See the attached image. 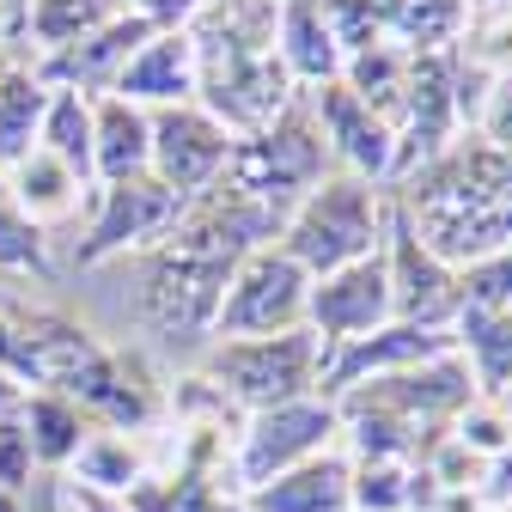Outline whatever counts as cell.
Returning a JSON list of instances; mask_svg holds the SVG:
<instances>
[{
	"label": "cell",
	"instance_id": "83f0119b",
	"mask_svg": "<svg viewBox=\"0 0 512 512\" xmlns=\"http://www.w3.org/2000/svg\"><path fill=\"white\" fill-rule=\"evenodd\" d=\"M0 275H25V281H49V232L25 220V208L13 202L7 177H0Z\"/></svg>",
	"mask_w": 512,
	"mask_h": 512
},
{
	"label": "cell",
	"instance_id": "ab89813d",
	"mask_svg": "<svg viewBox=\"0 0 512 512\" xmlns=\"http://www.w3.org/2000/svg\"><path fill=\"white\" fill-rule=\"evenodd\" d=\"M506 512H512V506H506Z\"/></svg>",
	"mask_w": 512,
	"mask_h": 512
},
{
	"label": "cell",
	"instance_id": "ba28073f",
	"mask_svg": "<svg viewBox=\"0 0 512 512\" xmlns=\"http://www.w3.org/2000/svg\"><path fill=\"white\" fill-rule=\"evenodd\" d=\"M183 196L165 189L153 171L141 177H122V183H92V208H86V232L74 244V263L80 269H98V263H116V256H147L171 238V226L183 220Z\"/></svg>",
	"mask_w": 512,
	"mask_h": 512
},
{
	"label": "cell",
	"instance_id": "4fadbf2b",
	"mask_svg": "<svg viewBox=\"0 0 512 512\" xmlns=\"http://www.w3.org/2000/svg\"><path fill=\"white\" fill-rule=\"evenodd\" d=\"M439 354H452V330H421V324H384L360 342H336L324 348V366H317V397H342L354 384H372V378H391V372H415Z\"/></svg>",
	"mask_w": 512,
	"mask_h": 512
},
{
	"label": "cell",
	"instance_id": "52a82bcc",
	"mask_svg": "<svg viewBox=\"0 0 512 512\" xmlns=\"http://www.w3.org/2000/svg\"><path fill=\"white\" fill-rule=\"evenodd\" d=\"M324 452H342V415L330 397H299V403H275L256 409L238 427V452H232V482L238 494L263 488Z\"/></svg>",
	"mask_w": 512,
	"mask_h": 512
},
{
	"label": "cell",
	"instance_id": "8fae6325",
	"mask_svg": "<svg viewBox=\"0 0 512 512\" xmlns=\"http://www.w3.org/2000/svg\"><path fill=\"white\" fill-rule=\"evenodd\" d=\"M232 147L238 135L208 116L202 104H171V110H153V177L165 189H177V196H202L208 183L226 177L232 165Z\"/></svg>",
	"mask_w": 512,
	"mask_h": 512
},
{
	"label": "cell",
	"instance_id": "1f68e13d",
	"mask_svg": "<svg viewBox=\"0 0 512 512\" xmlns=\"http://www.w3.org/2000/svg\"><path fill=\"white\" fill-rule=\"evenodd\" d=\"M476 500H482V512H506V506H512V439H506V452H500V458H488Z\"/></svg>",
	"mask_w": 512,
	"mask_h": 512
},
{
	"label": "cell",
	"instance_id": "9a60e30c",
	"mask_svg": "<svg viewBox=\"0 0 512 512\" xmlns=\"http://www.w3.org/2000/svg\"><path fill=\"white\" fill-rule=\"evenodd\" d=\"M153 31H159L153 19L122 13V19L98 25L92 37H80V43H68V49H49V55H31V61H37V74H43L49 86H68V92L104 98V92H116V80H122V68H128V55H135Z\"/></svg>",
	"mask_w": 512,
	"mask_h": 512
},
{
	"label": "cell",
	"instance_id": "7402d4cb",
	"mask_svg": "<svg viewBox=\"0 0 512 512\" xmlns=\"http://www.w3.org/2000/svg\"><path fill=\"white\" fill-rule=\"evenodd\" d=\"M238 500L244 512H348V452H324Z\"/></svg>",
	"mask_w": 512,
	"mask_h": 512
},
{
	"label": "cell",
	"instance_id": "6da1fadb",
	"mask_svg": "<svg viewBox=\"0 0 512 512\" xmlns=\"http://www.w3.org/2000/svg\"><path fill=\"white\" fill-rule=\"evenodd\" d=\"M391 196L415 220L427 250H439L452 269H464L476 256L512 244V147L464 128L433 165L403 177Z\"/></svg>",
	"mask_w": 512,
	"mask_h": 512
},
{
	"label": "cell",
	"instance_id": "9c48e42d",
	"mask_svg": "<svg viewBox=\"0 0 512 512\" xmlns=\"http://www.w3.org/2000/svg\"><path fill=\"white\" fill-rule=\"evenodd\" d=\"M384 269H391V317L397 324H421V330L458 324V311H464L458 269L439 250H427V238L397 208V196H391V226H384Z\"/></svg>",
	"mask_w": 512,
	"mask_h": 512
},
{
	"label": "cell",
	"instance_id": "484cf974",
	"mask_svg": "<svg viewBox=\"0 0 512 512\" xmlns=\"http://www.w3.org/2000/svg\"><path fill=\"white\" fill-rule=\"evenodd\" d=\"M80 476L86 494H128L147 470H141V452H135V439L128 433H110V427H92L86 445H80V458L68 464Z\"/></svg>",
	"mask_w": 512,
	"mask_h": 512
},
{
	"label": "cell",
	"instance_id": "7c38bea8",
	"mask_svg": "<svg viewBox=\"0 0 512 512\" xmlns=\"http://www.w3.org/2000/svg\"><path fill=\"white\" fill-rule=\"evenodd\" d=\"M391 324V269H384V250L366 263H348L336 275H317L311 299H305V330L336 348V342H360L372 330Z\"/></svg>",
	"mask_w": 512,
	"mask_h": 512
},
{
	"label": "cell",
	"instance_id": "d590c367",
	"mask_svg": "<svg viewBox=\"0 0 512 512\" xmlns=\"http://www.w3.org/2000/svg\"><path fill=\"white\" fill-rule=\"evenodd\" d=\"M0 43H13V19H7V7H0Z\"/></svg>",
	"mask_w": 512,
	"mask_h": 512
},
{
	"label": "cell",
	"instance_id": "ffe728a7",
	"mask_svg": "<svg viewBox=\"0 0 512 512\" xmlns=\"http://www.w3.org/2000/svg\"><path fill=\"white\" fill-rule=\"evenodd\" d=\"M49 92H55V86L37 74V61L7 43V61H0V171H13V165L37 147Z\"/></svg>",
	"mask_w": 512,
	"mask_h": 512
},
{
	"label": "cell",
	"instance_id": "d4e9b609",
	"mask_svg": "<svg viewBox=\"0 0 512 512\" xmlns=\"http://www.w3.org/2000/svg\"><path fill=\"white\" fill-rule=\"evenodd\" d=\"M110 19H122L116 0H25V7H19V31H13V49L49 55V49H68V43L92 37Z\"/></svg>",
	"mask_w": 512,
	"mask_h": 512
},
{
	"label": "cell",
	"instance_id": "f35d334b",
	"mask_svg": "<svg viewBox=\"0 0 512 512\" xmlns=\"http://www.w3.org/2000/svg\"><path fill=\"white\" fill-rule=\"evenodd\" d=\"M0 61H7V43H0Z\"/></svg>",
	"mask_w": 512,
	"mask_h": 512
},
{
	"label": "cell",
	"instance_id": "7a4b0ae2",
	"mask_svg": "<svg viewBox=\"0 0 512 512\" xmlns=\"http://www.w3.org/2000/svg\"><path fill=\"white\" fill-rule=\"evenodd\" d=\"M275 7L281 0H202L189 13V43H196V104L220 116L232 135H256L275 122L299 92L275 55Z\"/></svg>",
	"mask_w": 512,
	"mask_h": 512
},
{
	"label": "cell",
	"instance_id": "cb8c5ba5",
	"mask_svg": "<svg viewBox=\"0 0 512 512\" xmlns=\"http://www.w3.org/2000/svg\"><path fill=\"white\" fill-rule=\"evenodd\" d=\"M19 427L31 439V458L37 470H68L80 458V445L92 433V415L74 403V397H61V391H31L19 403Z\"/></svg>",
	"mask_w": 512,
	"mask_h": 512
},
{
	"label": "cell",
	"instance_id": "30bf717a",
	"mask_svg": "<svg viewBox=\"0 0 512 512\" xmlns=\"http://www.w3.org/2000/svg\"><path fill=\"white\" fill-rule=\"evenodd\" d=\"M391 135H397V183L415 177L421 165H433L445 147L464 135L458 80H452V49L415 55L409 92H403V110H397V122H391ZM397 183H391V189H397Z\"/></svg>",
	"mask_w": 512,
	"mask_h": 512
},
{
	"label": "cell",
	"instance_id": "74e56055",
	"mask_svg": "<svg viewBox=\"0 0 512 512\" xmlns=\"http://www.w3.org/2000/svg\"><path fill=\"white\" fill-rule=\"evenodd\" d=\"M196 7H202V0H189V13H196Z\"/></svg>",
	"mask_w": 512,
	"mask_h": 512
},
{
	"label": "cell",
	"instance_id": "8992f818",
	"mask_svg": "<svg viewBox=\"0 0 512 512\" xmlns=\"http://www.w3.org/2000/svg\"><path fill=\"white\" fill-rule=\"evenodd\" d=\"M305 299L311 275L293 263L281 244H256L238 256V269L226 275L220 311H214V342H250V336H293L305 330Z\"/></svg>",
	"mask_w": 512,
	"mask_h": 512
},
{
	"label": "cell",
	"instance_id": "8d00e7d4",
	"mask_svg": "<svg viewBox=\"0 0 512 512\" xmlns=\"http://www.w3.org/2000/svg\"><path fill=\"white\" fill-rule=\"evenodd\" d=\"M0 7H7V19H13V31H19V7H25V0H0Z\"/></svg>",
	"mask_w": 512,
	"mask_h": 512
},
{
	"label": "cell",
	"instance_id": "ac0fdd59",
	"mask_svg": "<svg viewBox=\"0 0 512 512\" xmlns=\"http://www.w3.org/2000/svg\"><path fill=\"white\" fill-rule=\"evenodd\" d=\"M153 171V110L116 92L92 98V183H122Z\"/></svg>",
	"mask_w": 512,
	"mask_h": 512
},
{
	"label": "cell",
	"instance_id": "277c9868",
	"mask_svg": "<svg viewBox=\"0 0 512 512\" xmlns=\"http://www.w3.org/2000/svg\"><path fill=\"white\" fill-rule=\"evenodd\" d=\"M336 165H330V147H324V128L311 116V98L299 92L275 122H263L256 135H244L232 147V165H226V183L244 189L250 202H263L269 214H293L317 183H324Z\"/></svg>",
	"mask_w": 512,
	"mask_h": 512
},
{
	"label": "cell",
	"instance_id": "5b68a950",
	"mask_svg": "<svg viewBox=\"0 0 512 512\" xmlns=\"http://www.w3.org/2000/svg\"><path fill=\"white\" fill-rule=\"evenodd\" d=\"M317 366H324V342H317L311 330H293V336L214 342L202 378L238 415H256V409H275V403L317 397Z\"/></svg>",
	"mask_w": 512,
	"mask_h": 512
},
{
	"label": "cell",
	"instance_id": "603a6c76",
	"mask_svg": "<svg viewBox=\"0 0 512 512\" xmlns=\"http://www.w3.org/2000/svg\"><path fill=\"white\" fill-rule=\"evenodd\" d=\"M470 0H372V19L384 31V43L433 55V49H458L464 25H470Z\"/></svg>",
	"mask_w": 512,
	"mask_h": 512
},
{
	"label": "cell",
	"instance_id": "3957f363",
	"mask_svg": "<svg viewBox=\"0 0 512 512\" xmlns=\"http://www.w3.org/2000/svg\"><path fill=\"white\" fill-rule=\"evenodd\" d=\"M384 226H391V189H378L366 177H348V171H330L287 214L275 244L317 281V275H336L348 263L378 256L384 250Z\"/></svg>",
	"mask_w": 512,
	"mask_h": 512
},
{
	"label": "cell",
	"instance_id": "e575fe53",
	"mask_svg": "<svg viewBox=\"0 0 512 512\" xmlns=\"http://www.w3.org/2000/svg\"><path fill=\"white\" fill-rule=\"evenodd\" d=\"M0 512H25V494H7V488H0Z\"/></svg>",
	"mask_w": 512,
	"mask_h": 512
},
{
	"label": "cell",
	"instance_id": "e0dca14e",
	"mask_svg": "<svg viewBox=\"0 0 512 512\" xmlns=\"http://www.w3.org/2000/svg\"><path fill=\"white\" fill-rule=\"evenodd\" d=\"M275 55H281L293 92H317V86L342 80V68H348V55L324 19V0H281L275 7Z\"/></svg>",
	"mask_w": 512,
	"mask_h": 512
},
{
	"label": "cell",
	"instance_id": "2e32d148",
	"mask_svg": "<svg viewBox=\"0 0 512 512\" xmlns=\"http://www.w3.org/2000/svg\"><path fill=\"white\" fill-rule=\"evenodd\" d=\"M196 43H189L183 25H159L135 55H128V68L116 80V98L141 104V110H171V104H196Z\"/></svg>",
	"mask_w": 512,
	"mask_h": 512
},
{
	"label": "cell",
	"instance_id": "f546056e",
	"mask_svg": "<svg viewBox=\"0 0 512 512\" xmlns=\"http://www.w3.org/2000/svg\"><path fill=\"white\" fill-rule=\"evenodd\" d=\"M452 439L464 445V452H476L482 464L506 452V439H512V403H470L458 421H452Z\"/></svg>",
	"mask_w": 512,
	"mask_h": 512
},
{
	"label": "cell",
	"instance_id": "d6986e66",
	"mask_svg": "<svg viewBox=\"0 0 512 512\" xmlns=\"http://www.w3.org/2000/svg\"><path fill=\"white\" fill-rule=\"evenodd\" d=\"M7 177V189H13V202L25 208V220L31 226H68V220H80L86 208H92V183L74 171V165H61L55 153H43V147H31L13 171H0Z\"/></svg>",
	"mask_w": 512,
	"mask_h": 512
},
{
	"label": "cell",
	"instance_id": "5bb4252c",
	"mask_svg": "<svg viewBox=\"0 0 512 512\" xmlns=\"http://www.w3.org/2000/svg\"><path fill=\"white\" fill-rule=\"evenodd\" d=\"M305 98H311L317 128H324V147H330V165H336V171L366 177V183H378V189L397 183V135H391V122L372 116L342 80L317 86V92H305Z\"/></svg>",
	"mask_w": 512,
	"mask_h": 512
},
{
	"label": "cell",
	"instance_id": "4dcf8cb0",
	"mask_svg": "<svg viewBox=\"0 0 512 512\" xmlns=\"http://www.w3.org/2000/svg\"><path fill=\"white\" fill-rule=\"evenodd\" d=\"M31 476H37L31 439H25L19 415H7V421H0V488H7V494H25V488H31Z\"/></svg>",
	"mask_w": 512,
	"mask_h": 512
},
{
	"label": "cell",
	"instance_id": "4316f807",
	"mask_svg": "<svg viewBox=\"0 0 512 512\" xmlns=\"http://www.w3.org/2000/svg\"><path fill=\"white\" fill-rule=\"evenodd\" d=\"M43 153H55L61 165H74L86 183H92V98L86 92H68L55 86L49 92V110H43V135H37Z\"/></svg>",
	"mask_w": 512,
	"mask_h": 512
},
{
	"label": "cell",
	"instance_id": "f1b7e54d",
	"mask_svg": "<svg viewBox=\"0 0 512 512\" xmlns=\"http://www.w3.org/2000/svg\"><path fill=\"white\" fill-rule=\"evenodd\" d=\"M458 287H464V311H512V244L464 263Z\"/></svg>",
	"mask_w": 512,
	"mask_h": 512
},
{
	"label": "cell",
	"instance_id": "44dd1931",
	"mask_svg": "<svg viewBox=\"0 0 512 512\" xmlns=\"http://www.w3.org/2000/svg\"><path fill=\"white\" fill-rule=\"evenodd\" d=\"M452 354L482 403H512V311H458Z\"/></svg>",
	"mask_w": 512,
	"mask_h": 512
},
{
	"label": "cell",
	"instance_id": "836d02e7",
	"mask_svg": "<svg viewBox=\"0 0 512 512\" xmlns=\"http://www.w3.org/2000/svg\"><path fill=\"white\" fill-rule=\"evenodd\" d=\"M31 391H25V384L19 378H7V372H0V421H7V415H19V403H25Z\"/></svg>",
	"mask_w": 512,
	"mask_h": 512
},
{
	"label": "cell",
	"instance_id": "d6a6232c",
	"mask_svg": "<svg viewBox=\"0 0 512 512\" xmlns=\"http://www.w3.org/2000/svg\"><path fill=\"white\" fill-rule=\"evenodd\" d=\"M116 7L153 25H189V0H116Z\"/></svg>",
	"mask_w": 512,
	"mask_h": 512
}]
</instances>
